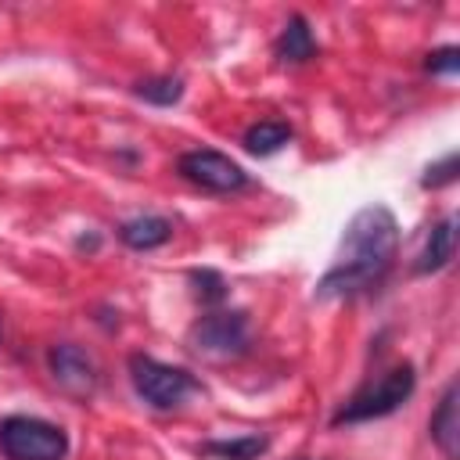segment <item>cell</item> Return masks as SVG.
Here are the masks:
<instances>
[{"label":"cell","mask_w":460,"mask_h":460,"mask_svg":"<svg viewBox=\"0 0 460 460\" xmlns=\"http://www.w3.org/2000/svg\"><path fill=\"white\" fill-rule=\"evenodd\" d=\"M190 341L208 356H241L248 349V316L241 309H216L194 323Z\"/></svg>","instance_id":"cell-6"},{"label":"cell","mask_w":460,"mask_h":460,"mask_svg":"<svg viewBox=\"0 0 460 460\" xmlns=\"http://www.w3.org/2000/svg\"><path fill=\"white\" fill-rule=\"evenodd\" d=\"M266 446H270L266 435H241V438H208L201 453L216 460H259Z\"/></svg>","instance_id":"cell-12"},{"label":"cell","mask_w":460,"mask_h":460,"mask_svg":"<svg viewBox=\"0 0 460 460\" xmlns=\"http://www.w3.org/2000/svg\"><path fill=\"white\" fill-rule=\"evenodd\" d=\"M273 54L280 65H305L309 58H316V36L309 29V22L302 14H291L273 43Z\"/></svg>","instance_id":"cell-8"},{"label":"cell","mask_w":460,"mask_h":460,"mask_svg":"<svg viewBox=\"0 0 460 460\" xmlns=\"http://www.w3.org/2000/svg\"><path fill=\"white\" fill-rule=\"evenodd\" d=\"M456 169H460V158H456V151H449L442 162L428 165V172L420 176V187L438 190V187H446V183H453V180H456Z\"/></svg>","instance_id":"cell-15"},{"label":"cell","mask_w":460,"mask_h":460,"mask_svg":"<svg viewBox=\"0 0 460 460\" xmlns=\"http://www.w3.org/2000/svg\"><path fill=\"white\" fill-rule=\"evenodd\" d=\"M0 453L7 460H65L68 456V435L65 428L43 420V417H4L0 420Z\"/></svg>","instance_id":"cell-3"},{"label":"cell","mask_w":460,"mask_h":460,"mask_svg":"<svg viewBox=\"0 0 460 460\" xmlns=\"http://www.w3.org/2000/svg\"><path fill=\"white\" fill-rule=\"evenodd\" d=\"M453 252H456V216H446V219H438L431 226V234H428L413 270L417 273H438L442 266H449Z\"/></svg>","instance_id":"cell-9"},{"label":"cell","mask_w":460,"mask_h":460,"mask_svg":"<svg viewBox=\"0 0 460 460\" xmlns=\"http://www.w3.org/2000/svg\"><path fill=\"white\" fill-rule=\"evenodd\" d=\"M47 363H50V374H54V381L65 388V392H72V395H90L93 392V385H97V367H93V359L79 349V345H54L50 349V356H47Z\"/></svg>","instance_id":"cell-7"},{"label":"cell","mask_w":460,"mask_h":460,"mask_svg":"<svg viewBox=\"0 0 460 460\" xmlns=\"http://www.w3.org/2000/svg\"><path fill=\"white\" fill-rule=\"evenodd\" d=\"M399 252V223L385 205L359 208L338 244L331 270L316 284V298H349L374 288L395 262Z\"/></svg>","instance_id":"cell-1"},{"label":"cell","mask_w":460,"mask_h":460,"mask_svg":"<svg viewBox=\"0 0 460 460\" xmlns=\"http://www.w3.org/2000/svg\"><path fill=\"white\" fill-rule=\"evenodd\" d=\"M172 237V223L165 216H137L119 226V241L133 252H151Z\"/></svg>","instance_id":"cell-11"},{"label":"cell","mask_w":460,"mask_h":460,"mask_svg":"<svg viewBox=\"0 0 460 460\" xmlns=\"http://www.w3.org/2000/svg\"><path fill=\"white\" fill-rule=\"evenodd\" d=\"M133 93L144 97V101H151V104L169 108V104H176V101L183 97V83H180L176 75H155V79H140V83L133 86Z\"/></svg>","instance_id":"cell-14"},{"label":"cell","mask_w":460,"mask_h":460,"mask_svg":"<svg viewBox=\"0 0 460 460\" xmlns=\"http://www.w3.org/2000/svg\"><path fill=\"white\" fill-rule=\"evenodd\" d=\"M288 140H291V126H288V122H277V119L255 122V126H248V133H244V147H248L252 155H273V151H280Z\"/></svg>","instance_id":"cell-13"},{"label":"cell","mask_w":460,"mask_h":460,"mask_svg":"<svg viewBox=\"0 0 460 460\" xmlns=\"http://www.w3.org/2000/svg\"><path fill=\"white\" fill-rule=\"evenodd\" d=\"M424 68L431 72V75H456L460 72V47H438V50H431L428 54V61H424Z\"/></svg>","instance_id":"cell-17"},{"label":"cell","mask_w":460,"mask_h":460,"mask_svg":"<svg viewBox=\"0 0 460 460\" xmlns=\"http://www.w3.org/2000/svg\"><path fill=\"white\" fill-rule=\"evenodd\" d=\"M180 176L205 187V190H216V194H230V190H244L252 180L248 172L223 151H212V147H194V151H183L180 162H176Z\"/></svg>","instance_id":"cell-5"},{"label":"cell","mask_w":460,"mask_h":460,"mask_svg":"<svg viewBox=\"0 0 460 460\" xmlns=\"http://www.w3.org/2000/svg\"><path fill=\"white\" fill-rule=\"evenodd\" d=\"M417 388V370L413 363H399L392 367L388 374H381L377 381L363 385L338 413L331 424H359V420H377V417H388L395 413Z\"/></svg>","instance_id":"cell-2"},{"label":"cell","mask_w":460,"mask_h":460,"mask_svg":"<svg viewBox=\"0 0 460 460\" xmlns=\"http://www.w3.org/2000/svg\"><path fill=\"white\" fill-rule=\"evenodd\" d=\"M456 381L453 385H446V392H442V399H438V406H435V413H431V438H435V446L449 456V460H456V453H460V413H456Z\"/></svg>","instance_id":"cell-10"},{"label":"cell","mask_w":460,"mask_h":460,"mask_svg":"<svg viewBox=\"0 0 460 460\" xmlns=\"http://www.w3.org/2000/svg\"><path fill=\"white\" fill-rule=\"evenodd\" d=\"M129 377H133L137 395L151 410H176L187 395L198 392V381L183 367H169V363H158V359L140 356V352L129 356Z\"/></svg>","instance_id":"cell-4"},{"label":"cell","mask_w":460,"mask_h":460,"mask_svg":"<svg viewBox=\"0 0 460 460\" xmlns=\"http://www.w3.org/2000/svg\"><path fill=\"white\" fill-rule=\"evenodd\" d=\"M190 280L198 284V298H201V302L216 305V302H223V298H226V284H223V277H219L216 270H194V273H190Z\"/></svg>","instance_id":"cell-16"}]
</instances>
